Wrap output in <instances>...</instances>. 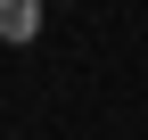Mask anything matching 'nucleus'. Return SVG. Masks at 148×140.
<instances>
[{
  "label": "nucleus",
  "instance_id": "f257e3e1",
  "mask_svg": "<svg viewBox=\"0 0 148 140\" xmlns=\"http://www.w3.org/2000/svg\"><path fill=\"white\" fill-rule=\"evenodd\" d=\"M41 25V0H0V41H33Z\"/></svg>",
  "mask_w": 148,
  "mask_h": 140
}]
</instances>
